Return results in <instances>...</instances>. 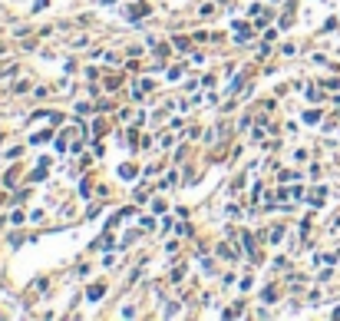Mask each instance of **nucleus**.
<instances>
[{
    "label": "nucleus",
    "instance_id": "nucleus-1",
    "mask_svg": "<svg viewBox=\"0 0 340 321\" xmlns=\"http://www.w3.org/2000/svg\"><path fill=\"white\" fill-rule=\"evenodd\" d=\"M218 255L222 258H228V262H235V252H231V245L225 242V245H218Z\"/></svg>",
    "mask_w": 340,
    "mask_h": 321
},
{
    "label": "nucleus",
    "instance_id": "nucleus-2",
    "mask_svg": "<svg viewBox=\"0 0 340 321\" xmlns=\"http://www.w3.org/2000/svg\"><path fill=\"white\" fill-rule=\"evenodd\" d=\"M96 298H103V285H96V288H89V301H96Z\"/></svg>",
    "mask_w": 340,
    "mask_h": 321
},
{
    "label": "nucleus",
    "instance_id": "nucleus-3",
    "mask_svg": "<svg viewBox=\"0 0 340 321\" xmlns=\"http://www.w3.org/2000/svg\"><path fill=\"white\" fill-rule=\"evenodd\" d=\"M212 10H215V4H205V7L198 10V17H212Z\"/></svg>",
    "mask_w": 340,
    "mask_h": 321
}]
</instances>
